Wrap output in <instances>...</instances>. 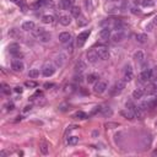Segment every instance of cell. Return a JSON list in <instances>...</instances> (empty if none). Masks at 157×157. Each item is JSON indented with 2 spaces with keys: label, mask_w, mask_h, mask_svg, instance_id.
Returning <instances> with one entry per match:
<instances>
[{
  "label": "cell",
  "mask_w": 157,
  "mask_h": 157,
  "mask_svg": "<svg viewBox=\"0 0 157 157\" xmlns=\"http://www.w3.org/2000/svg\"><path fill=\"white\" fill-rule=\"evenodd\" d=\"M119 9L122 10V11H127V10L129 9V1H128V0H124V1L120 3Z\"/></svg>",
  "instance_id": "obj_35"
},
{
  "label": "cell",
  "mask_w": 157,
  "mask_h": 157,
  "mask_svg": "<svg viewBox=\"0 0 157 157\" xmlns=\"http://www.w3.org/2000/svg\"><path fill=\"white\" fill-rule=\"evenodd\" d=\"M1 91H3V93H5V95H10V92H11L10 86H8L6 83H1Z\"/></svg>",
  "instance_id": "obj_36"
},
{
  "label": "cell",
  "mask_w": 157,
  "mask_h": 157,
  "mask_svg": "<svg viewBox=\"0 0 157 157\" xmlns=\"http://www.w3.org/2000/svg\"><path fill=\"white\" fill-rule=\"evenodd\" d=\"M151 75H152V71L151 69H144L140 74V81L141 82H147L151 81Z\"/></svg>",
  "instance_id": "obj_10"
},
{
  "label": "cell",
  "mask_w": 157,
  "mask_h": 157,
  "mask_svg": "<svg viewBox=\"0 0 157 157\" xmlns=\"http://www.w3.org/2000/svg\"><path fill=\"white\" fill-rule=\"evenodd\" d=\"M72 117H74L75 119H81V120H83V119H87V114H86L85 112H81V111H80V112H76Z\"/></svg>",
  "instance_id": "obj_29"
},
{
  "label": "cell",
  "mask_w": 157,
  "mask_h": 157,
  "mask_svg": "<svg viewBox=\"0 0 157 157\" xmlns=\"http://www.w3.org/2000/svg\"><path fill=\"white\" fill-rule=\"evenodd\" d=\"M144 8H152L155 6V1L154 0H143V3H141Z\"/></svg>",
  "instance_id": "obj_33"
},
{
  "label": "cell",
  "mask_w": 157,
  "mask_h": 157,
  "mask_svg": "<svg viewBox=\"0 0 157 157\" xmlns=\"http://www.w3.org/2000/svg\"><path fill=\"white\" fill-rule=\"evenodd\" d=\"M14 108H15L14 103H8L6 104V111H14Z\"/></svg>",
  "instance_id": "obj_42"
},
{
  "label": "cell",
  "mask_w": 157,
  "mask_h": 157,
  "mask_svg": "<svg viewBox=\"0 0 157 157\" xmlns=\"http://www.w3.org/2000/svg\"><path fill=\"white\" fill-rule=\"evenodd\" d=\"M44 87H45V88H48V87H53V83H45Z\"/></svg>",
  "instance_id": "obj_45"
},
{
  "label": "cell",
  "mask_w": 157,
  "mask_h": 157,
  "mask_svg": "<svg viewBox=\"0 0 157 157\" xmlns=\"http://www.w3.org/2000/svg\"><path fill=\"white\" fill-rule=\"evenodd\" d=\"M156 127H157V124H156Z\"/></svg>",
  "instance_id": "obj_49"
},
{
  "label": "cell",
  "mask_w": 157,
  "mask_h": 157,
  "mask_svg": "<svg viewBox=\"0 0 157 157\" xmlns=\"http://www.w3.org/2000/svg\"><path fill=\"white\" fill-rule=\"evenodd\" d=\"M39 150H41V152L43 154V155H47L48 154V151H49V145L48 143H47L45 140H42V143L39 145Z\"/></svg>",
  "instance_id": "obj_21"
},
{
  "label": "cell",
  "mask_w": 157,
  "mask_h": 157,
  "mask_svg": "<svg viewBox=\"0 0 157 157\" xmlns=\"http://www.w3.org/2000/svg\"><path fill=\"white\" fill-rule=\"evenodd\" d=\"M54 61H55V65L60 67V66H63V65L65 64V61H66V55H65V54H63V53H60L59 55H56V56H55Z\"/></svg>",
  "instance_id": "obj_15"
},
{
  "label": "cell",
  "mask_w": 157,
  "mask_h": 157,
  "mask_svg": "<svg viewBox=\"0 0 157 157\" xmlns=\"http://www.w3.org/2000/svg\"><path fill=\"white\" fill-rule=\"evenodd\" d=\"M70 12H71V16H72V17L78 19V17L81 16V9L78 8V6H72V8L70 9Z\"/></svg>",
  "instance_id": "obj_22"
},
{
  "label": "cell",
  "mask_w": 157,
  "mask_h": 157,
  "mask_svg": "<svg viewBox=\"0 0 157 157\" xmlns=\"http://www.w3.org/2000/svg\"><path fill=\"white\" fill-rule=\"evenodd\" d=\"M47 5H52V3L49 1V0H37L34 4V6L42 8V6H47Z\"/></svg>",
  "instance_id": "obj_26"
},
{
  "label": "cell",
  "mask_w": 157,
  "mask_h": 157,
  "mask_svg": "<svg viewBox=\"0 0 157 157\" xmlns=\"http://www.w3.org/2000/svg\"><path fill=\"white\" fill-rule=\"evenodd\" d=\"M11 69L15 71V72H22L23 69H25V64L23 61H21L19 59H14L11 61Z\"/></svg>",
  "instance_id": "obj_6"
},
{
  "label": "cell",
  "mask_w": 157,
  "mask_h": 157,
  "mask_svg": "<svg viewBox=\"0 0 157 157\" xmlns=\"http://www.w3.org/2000/svg\"><path fill=\"white\" fill-rule=\"evenodd\" d=\"M98 37H99L101 41H108L109 38H111V28L109 27L102 28L101 31H99V33H98Z\"/></svg>",
  "instance_id": "obj_9"
},
{
  "label": "cell",
  "mask_w": 157,
  "mask_h": 157,
  "mask_svg": "<svg viewBox=\"0 0 157 157\" xmlns=\"http://www.w3.org/2000/svg\"><path fill=\"white\" fill-rule=\"evenodd\" d=\"M135 39H136V42H139V43L144 44L147 42V36H146L145 33H138L136 36H135Z\"/></svg>",
  "instance_id": "obj_23"
},
{
  "label": "cell",
  "mask_w": 157,
  "mask_h": 157,
  "mask_svg": "<svg viewBox=\"0 0 157 157\" xmlns=\"http://www.w3.org/2000/svg\"><path fill=\"white\" fill-rule=\"evenodd\" d=\"M130 11H132V14H134V15H140V14H141L140 8H136V6L132 8V9H130Z\"/></svg>",
  "instance_id": "obj_40"
},
{
  "label": "cell",
  "mask_w": 157,
  "mask_h": 157,
  "mask_svg": "<svg viewBox=\"0 0 157 157\" xmlns=\"http://www.w3.org/2000/svg\"><path fill=\"white\" fill-rule=\"evenodd\" d=\"M86 23H87V20H86L85 17H83V16L78 17V20H77V25H78V26H85Z\"/></svg>",
  "instance_id": "obj_39"
},
{
  "label": "cell",
  "mask_w": 157,
  "mask_h": 157,
  "mask_svg": "<svg viewBox=\"0 0 157 157\" xmlns=\"http://www.w3.org/2000/svg\"><path fill=\"white\" fill-rule=\"evenodd\" d=\"M112 113H113V112H112V109H111V108H108V107H107V108H103V111H102V114H103L104 117H107V116H108V117H111V116H112Z\"/></svg>",
  "instance_id": "obj_38"
},
{
  "label": "cell",
  "mask_w": 157,
  "mask_h": 157,
  "mask_svg": "<svg viewBox=\"0 0 157 157\" xmlns=\"http://www.w3.org/2000/svg\"><path fill=\"white\" fill-rule=\"evenodd\" d=\"M31 108H32V107H31V106H26V107H25V109H23V111H25V112H27V111H30Z\"/></svg>",
  "instance_id": "obj_46"
},
{
  "label": "cell",
  "mask_w": 157,
  "mask_h": 157,
  "mask_svg": "<svg viewBox=\"0 0 157 157\" xmlns=\"http://www.w3.org/2000/svg\"><path fill=\"white\" fill-rule=\"evenodd\" d=\"M54 72H55V66L52 63H45L42 66V75L44 77H50L52 75H54Z\"/></svg>",
  "instance_id": "obj_2"
},
{
  "label": "cell",
  "mask_w": 157,
  "mask_h": 157,
  "mask_svg": "<svg viewBox=\"0 0 157 157\" xmlns=\"http://www.w3.org/2000/svg\"><path fill=\"white\" fill-rule=\"evenodd\" d=\"M144 95H145L144 88H136V90H134V92H133V98L134 99H140V98H143Z\"/></svg>",
  "instance_id": "obj_20"
},
{
  "label": "cell",
  "mask_w": 157,
  "mask_h": 157,
  "mask_svg": "<svg viewBox=\"0 0 157 157\" xmlns=\"http://www.w3.org/2000/svg\"><path fill=\"white\" fill-rule=\"evenodd\" d=\"M134 3H135V4H136V5H138V4H141V3H143V0H135V1H134Z\"/></svg>",
  "instance_id": "obj_47"
},
{
  "label": "cell",
  "mask_w": 157,
  "mask_h": 157,
  "mask_svg": "<svg viewBox=\"0 0 157 157\" xmlns=\"http://www.w3.org/2000/svg\"><path fill=\"white\" fill-rule=\"evenodd\" d=\"M25 86L26 87H30V88H34V87L38 86V83L36 82V81H26L25 82Z\"/></svg>",
  "instance_id": "obj_37"
},
{
  "label": "cell",
  "mask_w": 157,
  "mask_h": 157,
  "mask_svg": "<svg viewBox=\"0 0 157 157\" xmlns=\"http://www.w3.org/2000/svg\"><path fill=\"white\" fill-rule=\"evenodd\" d=\"M154 27H155V25H154V22H152V21H151L150 23H147V25H146V30H147L149 32H151V31L154 30Z\"/></svg>",
  "instance_id": "obj_41"
},
{
  "label": "cell",
  "mask_w": 157,
  "mask_h": 157,
  "mask_svg": "<svg viewBox=\"0 0 157 157\" xmlns=\"http://www.w3.org/2000/svg\"><path fill=\"white\" fill-rule=\"evenodd\" d=\"M11 1H12V3H15L16 5H19V6H20L21 9H22V11H26V9H27V8H26L25 0H11Z\"/></svg>",
  "instance_id": "obj_31"
},
{
  "label": "cell",
  "mask_w": 157,
  "mask_h": 157,
  "mask_svg": "<svg viewBox=\"0 0 157 157\" xmlns=\"http://www.w3.org/2000/svg\"><path fill=\"white\" fill-rule=\"evenodd\" d=\"M15 92H16V93H22V87H21V86H17V87H15V90H14Z\"/></svg>",
  "instance_id": "obj_43"
},
{
  "label": "cell",
  "mask_w": 157,
  "mask_h": 157,
  "mask_svg": "<svg viewBox=\"0 0 157 157\" xmlns=\"http://www.w3.org/2000/svg\"><path fill=\"white\" fill-rule=\"evenodd\" d=\"M90 34H91V31H90V30L83 31V32L78 33L77 41H76V45H77V47H82L83 44L86 43V41L88 39V37H90Z\"/></svg>",
  "instance_id": "obj_3"
},
{
  "label": "cell",
  "mask_w": 157,
  "mask_h": 157,
  "mask_svg": "<svg viewBox=\"0 0 157 157\" xmlns=\"http://www.w3.org/2000/svg\"><path fill=\"white\" fill-rule=\"evenodd\" d=\"M39 76V70L38 69H31L28 71V77L30 78H37Z\"/></svg>",
  "instance_id": "obj_27"
},
{
  "label": "cell",
  "mask_w": 157,
  "mask_h": 157,
  "mask_svg": "<svg viewBox=\"0 0 157 157\" xmlns=\"http://www.w3.org/2000/svg\"><path fill=\"white\" fill-rule=\"evenodd\" d=\"M9 52L10 54L14 56H19L20 55V47L17 44H10L9 45Z\"/></svg>",
  "instance_id": "obj_17"
},
{
  "label": "cell",
  "mask_w": 157,
  "mask_h": 157,
  "mask_svg": "<svg viewBox=\"0 0 157 157\" xmlns=\"http://www.w3.org/2000/svg\"><path fill=\"white\" fill-rule=\"evenodd\" d=\"M38 38H39V41H41V42H43V43H45V42H49V41H50V34L45 32V33H43V34H42L41 37H38Z\"/></svg>",
  "instance_id": "obj_34"
},
{
  "label": "cell",
  "mask_w": 157,
  "mask_h": 157,
  "mask_svg": "<svg viewBox=\"0 0 157 157\" xmlns=\"http://www.w3.org/2000/svg\"><path fill=\"white\" fill-rule=\"evenodd\" d=\"M107 88H108V83L106 81H97L96 82V85L95 87H93V91H95L96 93H103V92H106L107 91Z\"/></svg>",
  "instance_id": "obj_5"
},
{
  "label": "cell",
  "mask_w": 157,
  "mask_h": 157,
  "mask_svg": "<svg viewBox=\"0 0 157 157\" xmlns=\"http://www.w3.org/2000/svg\"><path fill=\"white\" fill-rule=\"evenodd\" d=\"M85 69H86V63L83 60H78L75 65V71L78 72V74H81L82 71H85Z\"/></svg>",
  "instance_id": "obj_18"
},
{
  "label": "cell",
  "mask_w": 157,
  "mask_h": 157,
  "mask_svg": "<svg viewBox=\"0 0 157 157\" xmlns=\"http://www.w3.org/2000/svg\"><path fill=\"white\" fill-rule=\"evenodd\" d=\"M36 28V25L33 21H26V22H23L22 25V30L23 31H33Z\"/></svg>",
  "instance_id": "obj_19"
},
{
  "label": "cell",
  "mask_w": 157,
  "mask_h": 157,
  "mask_svg": "<svg viewBox=\"0 0 157 157\" xmlns=\"http://www.w3.org/2000/svg\"><path fill=\"white\" fill-rule=\"evenodd\" d=\"M152 22H154V25H155V26H157V15H156V16L154 17V20H152Z\"/></svg>",
  "instance_id": "obj_44"
},
{
  "label": "cell",
  "mask_w": 157,
  "mask_h": 157,
  "mask_svg": "<svg viewBox=\"0 0 157 157\" xmlns=\"http://www.w3.org/2000/svg\"><path fill=\"white\" fill-rule=\"evenodd\" d=\"M111 1H118V0H111Z\"/></svg>",
  "instance_id": "obj_48"
},
{
  "label": "cell",
  "mask_w": 157,
  "mask_h": 157,
  "mask_svg": "<svg viewBox=\"0 0 157 157\" xmlns=\"http://www.w3.org/2000/svg\"><path fill=\"white\" fill-rule=\"evenodd\" d=\"M42 21H43L44 23H53L54 16L53 15H43V16H42Z\"/></svg>",
  "instance_id": "obj_24"
},
{
  "label": "cell",
  "mask_w": 157,
  "mask_h": 157,
  "mask_svg": "<svg viewBox=\"0 0 157 157\" xmlns=\"http://www.w3.org/2000/svg\"><path fill=\"white\" fill-rule=\"evenodd\" d=\"M124 88H125V81H124V80H118V81L112 86L109 93H111V96H117V95H119V93L123 92Z\"/></svg>",
  "instance_id": "obj_1"
},
{
  "label": "cell",
  "mask_w": 157,
  "mask_h": 157,
  "mask_svg": "<svg viewBox=\"0 0 157 157\" xmlns=\"http://www.w3.org/2000/svg\"><path fill=\"white\" fill-rule=\"evenodd\" d=\"M133 77H134V71H133V66L128 64V65H125L124 67V75H123V80L125 82H129V81H132L133 80Z\"/></svg>",
  "instance_id": "obj_4"
},
{
  "label": "cell",
  "mask_w": 157,
  "mask_h": 157,
  "mask_svg": "<svg viewBox=\"0 0 157 157\" xmlns=\"http://www.w3.org/2000/svg\"><path fill=\"white\" fill-rule=\"evenodd\" d=\"M86 58H87L88 63H91V64H95L96 61H98V60H99L98 55H97V52H96V49H91L90 52H87Z\"/></svg>",
  "instance_id": "obj_8"
},
{
  "label": "cell",
  "mask_w": 157,
  "mask_h": 157,
  "mask_svg": "<svg viewBox=\"0 0 157 157\" xmlns=\"http://www.w3.org/2000/svg\"><path fill=\"white\" fill-rule=\"evenodd\" d=\"M98 81V75L97 74H90L87 76V82L92 83V82H97Z\"/></svg>",
  "instance_id": "obj_32"
},
{
  "label": "cell",
  "mask_w": 157,
  "mask_h": 157,
  "mask_svg": "<svg viewBox=\"0 0 157 157\" xmlns=\"http://www.w3.org/2000/svg\"><path fill=\"white\" fill-rule=\"evenodd\" d=\"M32 32H33V36H34V37H41V36L43 34V33H45V30H44V28H42V27H39V28H34Z\"/></svg>",
  "instance_id": "obj_30"
},
{
  "label": "cell",
  "mask_w": 157,
  "mask_h": 157,
  "mask_svg": "<svg viewBox=\"0 0 157 157\" xmlns=\"http://www.w3.org/2000/svg\"><path fill=\"white\" fill-rule=\"evenodd\" d=\"M59 42L63 44H66V43H70L71 42V34L69 32H61L59 34Z\"/></svg>",
  "instance_id": "obj_13"
},
{
  "label": "cell",
  "mask_w": 157,
  "mask_h": 157,
  "mask_svg": "<svg viewBox=\"0 0 157 157\" xmlns=\"http://www.w3.org/2000/svg\"><path fill=\"white\" fill-rule=\"evenodd\" d=\"M96 52H97L99 60H107L109 58V50L107 48H104V47H98Z\"/></svg>",
  "instance_id": "obj_7"
},
{
  "label": "cell",
  "mask_w": 157,
  "mask_h": 157,
  "mask_svg": "<svg viewBox=\"0 0 157 157\" xmlns=\"http://www.w3.org/2000/svg\"><path fill=\"white\" fill-rule=\"evenodd\" d=\"M83 4H85V8L87 10V12H92V10H93L92 0H83Z\"/></svg>",
  "instance_id": "obj_28"
},
{
  "label": "cell",
  "mask_w": 157,
  "mask_h": 157,
  "mask_svg": "<svg viewBox=\"0 0 157 157\" xmlns=\"http://www.w3.org/2000/svg\"><path fill=\"white\" fill-rule=\"evenodd\" d=\"M125 37H127V34H125V32L123 30L122 31H117V32L112 36V41L114 42V43H119V42L124 41Z\"/></svg>",
  "instance_id": "obj_11"
},
{
  "label": "cell",
  "mask_w": 157,
  "mask_h": 157,
  "mask_svg": "<svg viewBox=\"0 0 157 157\" xmlns=\"http://www.w3.org/2000/svg\"><path fill=\"white\" fill-rule=\"evenodd\" d=\"M134 60L138 63V64H144L145 60H146V56H145V53L143 50H136L134 53Z\"/></svg>",
  "instance_id": "obj_12"
},
{
  "label": "cell",
  "mask_w": 157,
  "mask_h": 157,
  "mask_svg": "<svg viewBox=\"0 0 157 157\" xmlns=\"http://www.w3.org/2000/svg\"><path fill=\"white\" fill-rule=\"evenodd\" d=\"M59 23L61 26H69L71 23V16H69V15H61L59 17Z\"/></svg>",
  "instance_id": "obj_16"
},
{
  "label": "cell",
  "mask_w": 157,
  "mask_h": 157,
  "mask_svg": "<svg viewBox=\"0 0 157 157\" xmlns=\"http://www.w3.org/2000/svg\"><path fill=\"white\" fill-rule=\"evenodd\" d=\"M78 143V138L77 136H69L66 139V144L67 145H70V146H74Z\"/></svg>",
  "instance_id": "obj_25"
},
{
  "label": "cell",
  "mask_w": 157,
  "mask_h": 157,
  "mask_svg": "<svg viewBox=\"0 0 157 157\" xmlns=\"http://www.w3.org/2000/svg\"><path fill=\"white\" fill-rule=\"evenodd\" d=\"M74 5H72V0H60L59 1V9L61 10H70Z\"/></svg>",
  "instance_id": "obj_14"
}]
</instances>
